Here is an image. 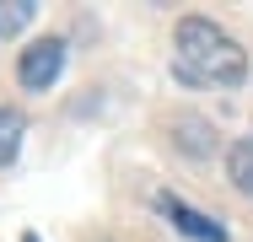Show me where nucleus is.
<instances>
[{
	"instance_id": "nucleus-6",
	"label": "nucleus",
	"mask_w": 253,
	"mask_h": 242,
	"mask_svg": "<svg viewBox=\"0 0 253 242\" xmlns=\"http://www.w3.org/2000/svg\"><path fill=\"white\" fill-rule=\"evenodd\" d=\"M22 135H27V119H22L16 108H0V167H11V161H16Z\"/></svg>"
},
{
	"instance_id": "nucleus-8",
	"label": "nucleus",
	"mask_w": 253,
	"mask_h": 242,
	"mask_svg": "<svg viewBox=\"0 0 253 242\" xmlns=\"http://www.w3.org/2000/svg\"><path fill=\"white\" fill-rule=\"evenodd\" d=\"M22 242H38V237H33V232H27V237H22Z\"/></svg>"
},
{
	"instance_id": "nucleus-1",
	"label": "nucleus",
	"mask_w": 253,
	"mask_h": 242,
	"mask_svg": "<svg viewBox=\"0 0 253 242\" xmlns=\"http://www.w3.org/2000/svg\"><path fill=\"white\" fill-rule=\"evenodd\" d=\"M172 76L183 86H243L248 54L210 16H183L172 33Z\"/></svg>"
},
{
	"instance_id": "nucleus-4",
	"label": "nucleus",
	"mask_w": 253,
	"mask_h": 242,
	"mask_svg": "<svg viewBox=\"0 0 253 242\" xmlns=\"http://www.w3.org/2000/svg\"><path fill=\"white\" fill-rule=\"evenodd\" d=\"M172 145L189 151V156H210V151H215V129H210L205 119H189V113H183V119H172Z\"/></svg>"
},
{
	"instance_id": "nucleus-5",
	"label": "nucleus",
	"mask_w": 253,
	"mask_h": 242,
	"mask_svg": "<svg viewBox=\"0 0 253 242\" xmlns=\"http://www.w3.org/2000/svg\"><path fill=\"white\" fill-rule=\"evenodd\" d=\"M226 172H232V189L253 199V129L232 145V151H226Z\"/></svg>"
},
{
	"instance_id": "nucleus-7",
	"label": "nucleus",
	"mask_w": 253,
	"mask_h": 242,
	"mask_svg": "<svg viewBox=\"0 0 253 242\" xmlns=\"http://www.w3.org/2000/svg\"><path fill=\"white\" fill-rule=\"evenodd\" d=\"M33 16H38V5H33V0H0V38H16Z\"/></svg>"
},
{
	"instance_id": "nucleus-2",
	"label": "nucleus",
	"mask_w": 253,
	"mask_h": 242,
	"mask_svg": "<svg viewBox=\"0 0 253 242\" xmlns=\"http://www.w3.org/2000/svg\"><path fill=\"white\" fill-rule=\"evenodd\" d=\"M59 70H65V38H38V43L22 48V59H16V81L27 92H49L59 81Z\"/></svg>"
},
{
	"instance_id": "nucleus-3",
	"label": "nucleus",
	"mask_w": 253,
	"mask_h": 242,
	"mask_svg": "<svg viewBox=\"0 0 253 242\" xmlns=\"http://www.w3.org/2000/svg\"><path fill=\"white\" fill-rule=\"evenodd\" d=\"M156 210H162L183 237H194V242H226V226H221V221H210L205 210L183 204V199H172V194H156Z\"/></svg>"
}]
</instances>
